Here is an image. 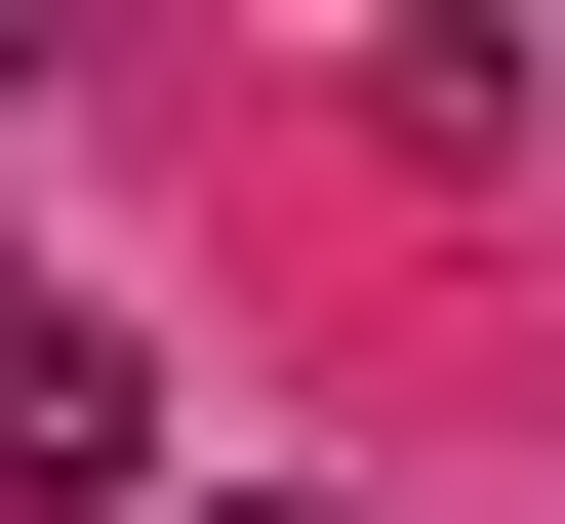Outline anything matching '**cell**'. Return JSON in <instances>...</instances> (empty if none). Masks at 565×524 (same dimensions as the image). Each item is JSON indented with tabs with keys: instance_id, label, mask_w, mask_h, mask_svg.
<instances>
[{
	"instance_id": "cell-2",
	"label": "cell",
	"mask_w": 565,
	"mask_h": 524,
	"mask_svg": "<svg viewBox=\"0 0 565 524\" xmlns=\"http://www.w3.org/2000/svg\"><path fill=\"white\" fill-rule=\"evenodd\" d=\"M202 524H323V484H202Z\"/></svg>"
},
{
	"instance_id": "cell-1",
	"label": "cell",
	"mask_w": 565,
	"mask_h": 524,
	"mask_svg": "<svg viewBox=\"0 0 565 524\" xmlns=\"http://www.w3.org/2000/svg\"><path fill=\"white\" fill-rule=\"evenodd\" d=\"M121 484H162V363L121 323H0V524H121Z\"/></svg>"
}]
</instances>
